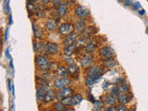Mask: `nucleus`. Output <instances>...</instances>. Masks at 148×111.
<instances>
[{
    "label": "nucleus",
    "instance_id": "obj_24",
    "mask_svg": "<svg viewBox=\"0 0 148 111\" xmlns=\"http://www.w3.org/2000/svg\"><path fill=\"white\" fill-rule=\"evenodd\" d=\"M45 45V43H41V42H34V52L35 53H39V52H42V51H44Z\"/></svg>",
    "mask_w": 148,
    "mask_h": 111
},
{
    "label": "nucleus",
    "instance_id": "obj_32",
    "mask_svg": "<svg viewBox=\"0 0 148 111\" xmlns=\"http://www.w3.org/2000/svg\"><path fill=\"white\" fill-rule=\"evenodd\" d=\"M132 8H133V9H135V10H137V9L140 10V9H141V4L139 2L132 3Z\"/></svg>",
    "mask_w": 148,
    "mask_h": 111
},
{
    "label": "nucleus",
    "instance_id": "obj_35",
    "mask_svg": "<svg viewBox=\"0 0 148 111\" xmlns=\"http://www.w3.org/2000/svg\"><path fill=\"white\" fill-rule=\"evenodd\" d=\"M6 53H7V57L8 58V59H9V60H12V59H11V57H10V55H9V50H8V49H7Z\"/></svg>",
    "mask_w": 148,
    "mask_h": 111
},
{
    "label": "nucleus",
    "instance_id": "obj_3",
    "mask_svg": "<svg viewBox=\"0 0 148 111\" xmlns=\"http://www.w3.org/2000/svg\"><path fill=\"white\" fill-rule=\"evenodd\" d=\"M73 89L71 87H65L63 89L59 90L58 92H57V95H56V99L58 101H62L64 98H66V97H71L72 95H73Z\"/></svg>",
    "mask_w": 148,
    "mask_h": 111
},
{
    "label": "nucleus",
    "instance_id": "obj_39",
    "mask_svg": "<svg viewBox=\"0 0 148 111\" xmlns=\"http://www.w3.org/2000/svg\"><path fill=\"white\" fill-rule=\"evenodd\" d=\"M130 3H131V0H127V2H125V5H126V6H129Z\"/></svg>",
    "mask_w": 148,
    "mask_h": 111
},
{
    "label": "nucleus",
    "instance_id": "obj_42",
    "mask_svg": "<svg viewBox=\"0 0 148 111\" xmlns=\"http://www.w3.org/2000/svg\"><path fill=\"white\" fill-rule=\"evenodd\" d=\"M119 2H121V1H122V0H119Z\"/></svg>",
    "mask_w": 148,
    "mask_h": 111
},
{
    "label": "nucleus",
    "instance_id": "obj_18",
    "mask_svg": "<svg viewBox=\"0 0 148 111\" xmlns=\"http://www.w3.org/2000/svg\"><path fill=\"white\" fill-rule=\"evenodd\" d=\"M131 98H132V95H130L129 92H127V94L119 95L118 96V101L121 105H126L127 103H129V102L131 101Z\"/></svg>",
    "mask_w": 148,
    "mask_h": 111
},
{
    "label": "nucleus",
    "instance_id": "obj_8",
    "mask_svg": "<svg viewBox=\"0 0 148 111\" xmlns=\"http://www.w3.org/2000/svg\"><path fill=\"white\" fill-rule=\"evenodd\" d=\"M81 66L82 68H89L94 63V58L91 54H86L81 58Z\"/></svg>",
    "mask_w": 148,
    "mask_h": 111
},
{
    "label": "nucleus",
    "instance_id": "obj_12",
    "mask_svg": "<svg viewBox=\"0 0 148 111\" xmlns=\"http://www.w3.org/2000/svg\"><path fill=\"white\" fill-rule=\"evenodd\" d=\"M56 95H57V92L53 89H49L46 91L43 102H45V103H50V102H52L53 100L56 99Z\"/></svg>",
    "mask_w": 148,
    "mask_h": 111
},
{
    "label": "nucleus",
    "instance_id": "obj_15",
    "mask_svg": "<svg viewBox=\"0 0 148 111\" xmlns=\"http://www.w3.org/2000/svg\"><path fill=\"white\" fill-rule=\"evenodd\" d=\"M47 88H45V87H42V86H39L38 87V89H37L36 91V97H37V101L39 102H42V101H44V97H45V92H46V90Z\"/></svg>",
    "mask_w": 148,
    "mask_h": 111
},
{
    "label": "nucleus",
    "instance_id": "obj_14",
    "mask_svg": "<svg viewBox=\"0 0 148 111\" xmlns=\"http://www.w3.org/2000/svg\"><path fill=\"white\" fill-rule=\"evenodd\" d=\"M76 49H78V47H77V45L75 44L65 46V48H64V55L66 56V57H71V56L73 55V53L76 51Z\"/></svg>",
    "mask_w": 148,
    "mask_h": 111
},
{
    "label": "nucleus",
    "instance_id": "obj_31",
    "mask_svg": "<svg viewBox=\"0 0 148 111\" xmlns=\"http://www.w3.org/2000/svg\"><path fill=\"white\" fill-rule=\"evenodd\" d=\"M62 3H64L63 2V0H53V6L54 7H59L60 5H61Z\"/></svg>",
    "mask_w": 148,
    "mask_h": 111
},
{
    "label": "nucleus",
    "instance_id": "obj_4",
    "mask_svg": "<svg viewBox=\"0 0 148 111\" xmlns=\"http://www.w3.org/2000/svg\"><path fill=\"white\" fill-rule=\"evenodd\" d=\"M35 62L36 65L38 66L42 71H46L49 67V60L48 58L45 57V55H39V56H36L35 58Z\"/></svg>",
    "mask_w": 148,
    "mask_h": 111
},
{
    "label": "nucleus",
    "instance_id": "obj_34",
    "mask_svg": "<svg viewBox=\"0 0 148 111\" xmlns=\"http://www.w3.org/2000/svg\"><path fill=\"white\" fill-rule=\"evenodd\" d=\"M118 111H128V109H127L126 106H125V105H120L119 106V108H118Z\"/></svg>",
    "mask_w": 148,
    "mask_h": 111
},
{
    "label": "nucleus",
    "instance_id": "obj_33",
    "mask_svg": "<svg viewBox=\"0 0 148 111\" xmlns=\"http://www.w3.org/2000/svg\"><path fill=\"white\" fill-rule=\"evenodd\" d=\"M106 111H118V108L115 106H109V108H106Z\"/></svg>",
    "mask_w": 148,
    "mask_h": 111
},
{
    "label": "nucleus",
    "instance_id": "obj_41",
    "mask_svg": "<svg viewBox=\"0 0 148 111\" xmlns=\"http://www.w3.org/2000/svg\"><path fill=\"white\" fill-rule=\"evenodd\" d=\"M128 111H135V109H134V108H131V109L128 110Z\"/></svg>",
    "mask_w": 148,
    "mask_h": 111
},
{
    "label": "nucleus",
    "instance_id": "obj_28",
    "mask_svg": "<svg viewBox=\"0 0 148 111\" xmlns=\"http://www.w3.org/2000/svg\"><path fill=\"white\" fill-rule=\"evenodd\" d=\"M66 106H65L61 101H58L54 105V109L56 111H64L66 109Z\"/></svg>",
    "mask_w": 148,
    "mask_h": 111
},
{
    "label": "nucleus",
    "instance_id": "obj_1",
    "mask_svg": "<svg viewBox=\"0 0 148 111\" xmlns=\"http://www.w3.org/2000/svg\"><path fill=\"white\" fill-rule=\"evenodd\" d=\"M104 71L103 69L98 66H91L88 69V74L85 79V84L87 86H90L94 84L95 82L100 80V78L103 76Z\"/></svg>",
    "mask_w": 148,
    "mask_h": 111
},
{
    "label": "nucleus",
    "instance_id": "obj_9",
    "mask_svg": "<svg viewBox=\"0 0 148 111\" xmlns=\"http://www.w3.org/2000/svg\"><path fill=\"white\" fill-rule=\"evenodd\" d=\"M78 37H79V34H77V32H73L72 34L66 36V38H65V40L63 42L64 45L67 46V45H71L75 44L76 42L78 41Z\"/></svg>",
    "mask_w": 148,
    "mask_h": 111
},
{
    "label": "nucleus",
    "instance_id": "obj_38",
    "mask_svg": "<svg viewBox=\"0 0 148 111\" xmlns=\"http://www.w3.org/2000/svg\"><path fill=\"white\" fill-rule=\"evenodd\" d=\"M37 1H38V0H29V2H30V3H34V4H35Z\"/></svg>",
    "mask_w": 148,
    "mask_h": 111
},
{
    "label": "nucleus",
    "instance_id": "obj_16",
    "mask_svg": "<svg viewBox=\"0 0 148 111\" xmlns=\"http://www.w3.org/2000/svg\"><path fill=\"white\" fill-rule=\"evenodd\" d=\"M118 88H119V95H123V94H127V92L130 91V85L129 83L126 82H121L120 84L118 85Z\"/></svg>",
    "mask_w": 148,
    "mask_h": 111
},
{
    "label": "nucleus",
    "instance_id": "obj_22",
    "mask_svg": "<svg viewBox=\"0 0 148 111\" xmlns=\"http://www.w3.org/2000/svg\"><path fill=\"white\" fill-rule=\"evenodd\" d=\"M57 75L59 76V77H67L68 73H69V71L66 67L64 66H60L57 69Z\"/></svg>",
    "mask_w": 148,
    "mask_h": 111
},
{
    "label": "nucleus",
    "instance_id": "obj_17",
    "mask_svg": "<svg viewBox=\"0 0 148 111\" xmlns=\"http://www.w3.org/2000/svg\"><path fill=\"white\" fill-rule=\"evenodd\" d=\"M103 65H104V67L106 68V69H112V68H114L116 66V65H117V60H116L114 58L104 59L103 60Z\"/></svg>",
    "mask_w": 148,
    "mask_h": 111
},
{
    "label": "nucleus",
    "instance_id": "obj_6",
    "mask_svg": "<svg viewBox=\"0 0 148 111\" xmlns=\"http://www.w3.org/2000/svg\"><path fill=\"white\" fill-rule=\"evenodd\" d=\"M69 84H71V80L68 77H61L58 78L57 80H55L54 82V87L57 88L58 90H61L63 88L67 87Z\"/></svg>",
    "mask_w": 148,
    "mask_h": 111
},
{
    "label": "nucleus",
    "instance_id": "obj_26",
    "mask_svg": "<svg viewBox=\"0 0 148 111\" xmlns=\"http://www.w3.org/2000/svg\"><path fill=\"white\" fill-rule=\"evenodd\" d=\"M34 27H32V29H34V37L37 39H41L43 38L44 36V30L42 29V28H38L37 30H35V27L34 25H32Z\"/></svg>",
    "mask_w": 148,
    "mask_h": 111
},
{
    "label": "nucleus",
    "instance_id": "obj_27",
    "mask_svg": "<svg viewBox=\"0 0 148 111\" xmlns=\"http://www.w3.org/2000/svg\"><path fill=\"white\" fill-rule=\"evenodd\" d=\"M37 8H38V6H37V5H35L34 3L28 2V4H27V9H28V11H29V13H31V14L36 13Z\"/></svg>",
    "mask_w": 148,
    "mask_h": 111
},
{
    "label": "nucleus",
    "instance_id": "obj_36",
    "mask_svg": "<svg viewBox=\"0 0 148 111\" xmlns=\"http://www.w3.org/2000/svg\"><path fill=\"white\" fill-rule=\"evenodd\" d=\"M139 14H140V15H145V11L143 10V9H140V10H139V12H138Z\"/></svg>",
    "mask_w": 148,
    "mask_h": 111
},
{
    "label": "nucleus",
    "instance_id": "obj_19",
    "mask_svg": "<svg viewBox=\"0 0 148 111\" xmlns=\"http://www.w3.org/2000/svg\"><path fill=\"white\" fill-rule=\"evenodd\" d=\"M97 47V43H95V41H91L89 44H87L85 45V52L86 54H92L94 53L95 49Z\"/></svg>",
    "mask_w": 148,
    "mask_h": 111
},
{
    "label": "nucleus",
    "instance_id": "obj_23",
    "mask_svg": "<svg viewBox=\"0 0 148 111\" xmlns=\"http://www.w3.org/2000/svg\"><path fill=\"white\" fill-rule=\"evenodd\" d=\"M82 101V96L81 95H74L71 97V106H76L79 105Z\"/></svg>",
    "mask_w": 148,
    "mask_h": 111
},
{
    "label": "nucleus",
    "instance_id": "obj_7",
    "mask_svg": "<svg viewBox=\"0 0 148 111\" xmlns=\"http://www.w3.org/2000/svg\"><path fill=\"white\" fill-rule=\"evenodd\" d=\"M45 55H56L58 52V45L56 43H51V42H48L46 43L45 45Z\"/></svg>",
    "mask_w": 148,
    "mask_h": 111
},
{
    "label": "nucleus",
    "instance_id": "obj_20",
    "mask_svg": "<svg viewBox=\"0 0 148 111\" xmlns=\"http://www.w3.org/2000/svg\"><path fill=\"white\" fill-rule=\"evenodd\" d=\"M68 12V7L65 3H62L59 7L57 8V16L62 17Z\"/></svg>",
    "mask_w": 148,
    "mask_h": 111
},
{
    "label": "nucleus",
    "instance_id": "obj_30",
    "mask_svg": "<svg viewBox=\"0 0 148 111\" xmlns=\"http://www.w3.org/2000/svg\"><path fill=\"white\" fill-rule=\"evenodd\" d=\"M61 102H62V103H63L65 106H71V97H66V98H64Z\"/></svg>",
    "mask_w": 148,
    "mask_h": 111
},
{
    "label": "nucleus",
    "instance_id": "obj_29",
    "mask_svg": "<svg viewBox=\"0 0 148 111\" xmlns=\"http://www.w3.org/2000/svg\"><path fill=\"white\" fill-rule=\"evenodd\" d=\"M103 108V103L101 101H96L95 102V108L96 109V111H99Z\"/></svg>",
    "mask_w": 148,
    "mask_h": 111
},
{
    "label": "nucleus",
    "instance_id": "obj_37",
    "mask_svg": "<svg viewBox=\"0 0 148 111\" xmlns=\"http://www.w3.org/2000/svg\"><path fill=\"white\" fill-rule=\"evenodd\" d=\"M50 1H51V0H41L42 4H47V3H49Z\"/></svg>",
    "mask_w": 148,
    "mask_h": 111
},
{
    "label": "nucleus",
    "instance_id": "obj_21",
    "mask_svg": "<svg viewBox=\"0 0 148 111\" xmlns=\"http://www.w3.org/2000/svg\"><path fill=\"white\" fill-rule=\"evenodd\" d=\"M68 71H69V73L71 74L72 76H77V74L79 73V67L75 63H71L69 65L68 67Z\"/></svg>",
    "mask_w": 148,
    "mask_h": 111
},
{
    "label": "nucleus",
    "instance_id": "obj_11",
    "mask_svg": "<svg viewBox=\"0 0 148 111\" xmlns=\"http://www.w3.org/2000/svg\"><path fill=\"white\" fill-rule=\"evenodd\" d=\"M58 25V21L56 20V18H48L47 21H46L45 28H46V30L52 32V31L57 29Z\"/></svg>",
    "mask_w": 148,
    "mask_h": 111
},
{
    "label": "nucleus",
    "instance_id": "obj_10",
    "mask_svg": "<svg viewBox=\"0 0 148 111\" xmlns=\"http://www.w3.org/2000/svg\"><path fill=\"white\" fill-rule=\"evenodd\" d=\"M74 12H75L76 15L79 18H86L90 14L89 10H88V9H86L84 7H82V6H78V7H76L75 9H74Z\"/></svg>",
    "mask_w": 148,
    "mask_h": 111
},
{
    "label": "nucleus",
    "instance_id": "obj_40",
    "mask_svg": "<svg viewBox=\"0 0 148 111\" xmlns=\"http://www.w3.org/2000/svg\"><path fill=\"white\" fill-rule=\"evenodd\" d=\"M9 22H10V23H12V18H11V15L9 16Z\"/></svg>",
    "mask_w": 148,
    "mask_h": 111
},
{
    "label": "nucleus",
    "instance_id": "obj_13",
    "mask_svg": "<svg viewBox=\"0 0 148 111\" xmlns=\"http://www.w3.org/2000/svg\"><path fill=\"white\" fill-rule=\"evenodd\" d=\"M104 102H105V104L108 105V106H114L118 102V97H116L112 94L106 95L104 96Z\"/></svg>",
    "mask_w": 148,
    "mask_h": 111
},
{
    "label": "nucleus",
    "instance_id": "obj_2",
    "mask_svg": "<svg viewBox=\"0 0 148 111\" xmlns=\"http://www.w3.org/2000/svg\"><path fill=\"white\" fill-rule=\"evenodd\" d=\"M75 29V26H74L72 23L66 22V23H62L61 25L58 28V32L63 36H68L74 32Z\"/></svg>",
    "mask_w": 148,
    "mask_h": 111
},
{
    "label": "nucleus",
    "instance_id": "obj_5",
    "mask_svg": "<svg viewBox=\"0 0 148 111\" xmlns=\"http://www.w3.org/2000/svg\"><path fill=\"white\" fill-rule=\"evenodd\" d=\"M115 55V51L110 46H103L99 49V56L103 59H108L113 58Z\"/></svg>",
    "mask_w": 148,
    "mask_h": 111
},
{
    "label": "nucleus",
    "instance_id": "obj_25",
    "mask_svg": "<svg viewBox=\"0 0 148 111\" xmlns=\"http://www.w3.org/2000/svg\"><path fill=\"white\" fill-rule=\"evenodd\" d=\"M85 21H84V18H80L77 23H76V29L78 31H80V32H82L83 30L85 29Z\"/></svg>",
    "mask_w": 148,
    "mask_h": 111
}]
</instances>
